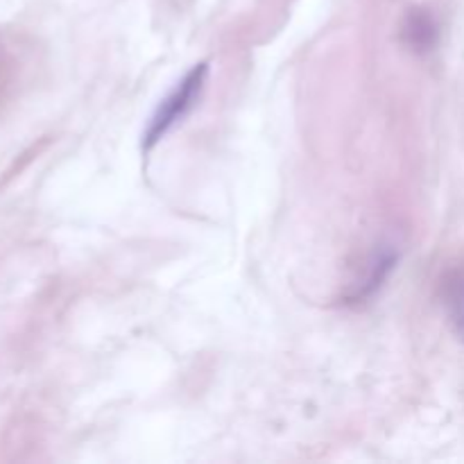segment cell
<instances>
[{"label": "cell", "instance_id": "obj_1", "mask_svg": "<svg viewBox=\"0 0 464 464\" xmlns=\"http://www.w3.org/2000/svg\"><path fill=\"white\" fill-rule=\"evenodd\" d=\"M208 66L207 63H198L193 71H188L184 75V80L175 86V89L168 93V98L159 104L157 113L150 121L148 130H145V150H150L152 145H157L186 113L193 109V104L198 102L199 93L204 89V82H207Z\"/></svg>", "mask_w": 464, "mask_h": 464}, {"label": "cell", "instance_id": "obj_2", "mask_svg": "<svg viewBox=\"0 0 464 464\" xmlns=\"http://www.w3.org/2000/svg\"><path fill=\"white\" fill-rule=\"evenodd\" d=\"M444 308L453 334L464 343V270L453 272L444 284Z\"/></svg>", "mask_w": 464, "mask_h": 464}, {"label": "cell", "instance_id": "obj_3", "mask_svg": "<svg viewBox=\"0 0 464 464\" xmlns=\"http://www.w3.org/2000/svg\"><path fill=\"white\" fill-rule=\"evenodd\" d=\"M403 34H406L408 44L412 45V50H429L435 44V23L429 14L424 12H412L408 16L406 25H403Z\"/></svg>", "mask_w": 464, "mask_h": 464}]
</instances>
